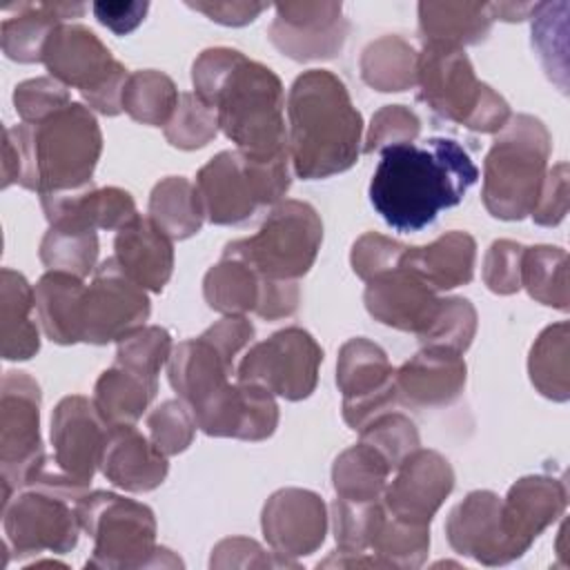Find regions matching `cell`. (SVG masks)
Segmentation results:
<instances>
[{"instance_id":"cell-8","label":"cell","mask_w":570,"mask_h":570,"mask_svg":"<svg viewBox=\"0 0 570 570\" xmlns=\"http://www.w3.org/2000/svg\"><path fill=\"white\" fill-rule=\"evenodd\" d=\"M289 156L252 160L236 149H225L196 174V191L205 218L214 225H238L258 207L276 205L289 189Z\"/></svg>"},{"instance_id":"cell-60","label":"cell","mask_w":570,"mask_h":570,"mask_svg":"<svg viewBox=\"0 0 570 570\" xmlns=\"http://www.w3.org/2000/svg\"><path fill=\"white\" fill-rule=\"evenodd\" d=\"M488 4H490V13L494 20L499 18V20L514 22V20L530 18L537 2H488Z\"/></svg>"},{"instance_id":"cell-57","label":"cell","mask_w":570,"mask_h":570,"mask_svg":"<svg viewBox=\"0 0 570 570\" xmlns=\"http://www.w3.org/2000/svg\"><path fill=\"white\" fill-rule=\"evenodd\" d=\"M301 303V287L298 281H272L263 276L261 298L254 309L265 321H278L292 316Z\"/></svg>"},{"instance_id":"cell-50","label":"cell","mask_w":570,"mask_h":570,"mask_svg":"<svg viewBox=\"0 0 570 570\" xmlns=\"http://www.w3.org/2000/svg\"><path fill=\"white\" fill-rule=\"evenodd\" d=\"M419 131H421V120L410 107L385 105L370 120V127L363 140V151L374 154L394 145L414 142L419 138Z\"/></svg>"},{"instance_id":"cell-37","label":"cell","mask_w":570,"mask_h":570,"mask_svg":"<svg viewBox=\"0 0 570 570\" xmlns=\"http://www.w3.org/2000/svg\"><path fill=\"white\" fill-rule=\"evenodd\" d=\"M263 276L245 261L220 256L203 278V296L214 312L223 316L254 312L261 298Z\"/></svg>"},{"instance_id":"cell-7","label":"cell","mask_w":570,"mask_h":570,"mask_svg":"<svg viewBox=\"0 0 570 570\" xmlns=\"http://www.w3.org/2000/svg\"><path fill=\"white\" fill-rule=\"evenodd\" d=\"M82 530L94 539L87 568L129 570L183 566L167 548L156 546V519L151 508L116 492H87L78 501Z\"/></svg>"},{"instance_id":"cell-29","label":"cell","mask_w":570,"mask_h":570,"mask_svg":"<svg viewBox=\"0 0 570 570\" xmlns=\"http://www.w3.org/2000/svg\"><path fill=\"white\" fill-rule=\"evenodd\" d=\"M4 11H16L7 16L0 27L2 51L16 62H42V49L49 33L85 13L80 2H18L2 7Z\"/></svg>"},{"instance_id":"cell-20","label":"cell","mask_w":570,"mask_h":570,"mask_svg":"<svg viewBox=\"0 0 570 570\" xmlns=\"http://www.w3.org/2000/svg\"><path fill=\"white\" fill-rule=\"evenodd\" d=\"M363 301L374 321L416 336H423L441 305L439 292L401 263L365 281Z\"/></svg>"},{"instance_id":"cell-35","label":"cell","mask_w":570,"mask_h":570,"mask_svg":"<svg viewBox=\"0 0 570 570\" xmlns=\"http://www.w3.org/2000/svg\"><path fill=\"white\" fill-rule=\"evenodd\" d=\"M392 472V465L374 445L358 441L336 456L332 465V483L341 499L374 503L381 501Z\"/></svg>"},{"instance_id":"cell-5","label":"cell","mask_w":570,"mask_h":570,"mask_svg":"<svg viewBox=\"0 0 570 570\" xmlns=\"http://www.w3.org/2000/svg\"><path fill=\"white\" fill-rule=\"evenodd\" d=\"M550 149V131L530 114L510 116L494 134L481 189V200L494 218L521 220L532 214L548 174Z\"/></svg>"},{"instance_id":"cell-11","label":"cell","mask_w":570,"mask_h":570,"mask_svg":"<svg viewBox=\"0 0 570 570\" xmlns=\"http://www.w3.org/2000/svg\"><path fill=\"white\" fill-rule=\"evenodd\" d=\"M78 501L80 497L45 483L24 485L2 510L4 543L16 557L73 550L82 530Z\"/></svg>"},{"instance_id":"cell-12","label":"cell","mask_w":570,"mask_h":570,"mask_svg":"<svg viewBox=\"0 0 570 570\" xmlns=\"http://www.w3.org/2000/svg\"><path fill=\"white\" fill-rule=\"evenodd\" d=\"M323 350L303 327H285L254 343L236 367V381L256 383L287 401L307 399L318 383Z\"/></svg>"},{"instance_id":"cell-52","label":"cell","mask_w":570,"mask_h":570,"mask_svg":"<svg viewBox=\"0 0 570 570\" xmlns=\"http://www.w3.org/2000/svg\"><path fill=\"white\" fill-rule=\"evenodd\" d=\"M523 245L501 238L490 245L483 258V283L490 292L508 296L521 289Z\"/></svg>"},{"instance_id":"cell-34","label":"cell","mask_w":570,"mask_h":570,"mask_svg":"<svg viewBox=\"0 0 570 570\" xmlns=\"http://www.w3.org/2000/svg\"><path fill=\"white\" fill-rule=\"evenodd\" d=\"M367 550L379 568H421L430 550V525L396 519L379 501L370 523Z\"/></svg>"},{"instance_id":"cell-24","label":"cell","mask_w":570,"mask_h":570,"mask_svg":"<svg viewBox=\"0 0 570 570\" xmlns=\"http://www.w3.org/2000/svg\"><path fill=\"white\" fill-rule=\"evenodd\" d=\"M465 379L468 367L463 354L441 345H423V350L394 372L399 403L410 407H443L454 403L465 387Z\"/></svg>"},{"instance_id":"cell-49","label":"cell","mask_w":570,"mask_h":570,"mask_svg":"<svg viewBox=\"0 0 570 570\" xmlns=\"http://www.w3.org/2000/svg\"><path fill=\"white\" fill-rule=\"evenodd\" d=\"M358 434H361V441L374 445L387 459L392 470H396V465L407 454H412L416 448H421L416 425L410 421V416H405L396 410H390V412L376 416Z\"/></svg>"},{"instance_id":"cell-58","label":"cell","mask_w":570,"mask_h":570,"mask_svg":"<svg viewBox=\"0 0 570 570\" xmlns=\"http://www.w3.org/2000/svg\"><path fill=\"white\" fill-rule=\"evenodd\" d=\"M94 16L116 36L131 33L147 16L149 2H94Z\"/></svg>"},{"instance_id":"cell-54","label":"cell","mask_w":570,"mask_h":570,"mask_svg":"<svg viewBox=\"0 0 570 570\" xmlns=\"http://www.w3.org/2000/svg\"><path fill=\"white\" fill-rule=\"evenodd\" d=\"M212 568H269V566H292L296 568V563L281 559L278 554H267L254 539H245V537H229L223 539L214 546L212 550V559H209Z\"/></svg>"},{"instance_id":"cell-40","label":"cell","mask_w":570,"mask_h":570,"mask_svg":"<svg viewBox=\"0 0 570 570\" xmlns=\"http://www.w3.org/2000/svg\"><path fill=\"white\" fill-rule=\"evenodd\" d=\"M568 338H570V325L566 321L548 325L532 343V350L528 356V374L532 385L546 399H552V401H568L570 396Z\"/></svg>"},{"instance_id":"cell-45","label":"cell","mask_w":570,"mask_h":570,"mask_svg":"<svg viewBox=\"0 0 570 570\" xmlns=\"http://www.w3.org/2000/svg\"><path fill=\"white\" fill-rule=\"evenodd\" d=\"M163 131L167 142L178 149H200L218 134L216 109L203 102L194 91H185L180 94L178 105Z\"/></svg>"},{"instance_id":"cell-53","label":"cell","mask_w":570,"mask_h":570,"mask_svg":"<svg viewBox=\"0 0 570 570\" xmlns=\"http://www.w3.org/2000/svg\"><path fill=\"white\" fill-rule=\"evenodd\" d=\"M403 252H405L403 243L376 232H367L352 245L350 263L358 278L370 281L372 276L396 267L401 263Z\"/></svg>"},{"instance_id":"cell-41","label":"cell","mask_w":570,"mask_h":570,"mask_svg":"<svg viewBox=\"0 0 570 570\" xmlns=\"http://www.w3.org/2000/svg\"><path fill=\"white\" fill-rule=\"evenodd\" d=\"M521 287L541 305L568 309V254L561 247L534 245L521 256Z\"/></svg>"},{"instance_id":"cell-46","label":"cell","mask_w":570,"mask_h":570,"mask_svg":"<svg viewBox=\"0 0 570 570\" xmlns=\"http://www.w3.org/2000/svg\"><path fill=\"white\" fill-rule=\"evenodd\" d=\"M566 11L568 2H537L532 18V47L550 78L561 73L566 85Z\"/></svg>"},{"instance_id":"cell-2","label":"cell","mask_w":570,"mask_h":570,"mask_svg":"<svg viewBox=\"0 0 570 570\" xmlns=\"http://www.w3.org/2000/svg\"><path fill=\"white\" fill-rule=\"evenodd\" d=\"M476 180L479 167L456 140L403 142L381 151L370 180V203L392 229L410 234L459 205Z\"/></svg>"},{"instance_id":"cell-32","label":"cell","mask_w":570,"mask_h":570,"mask_svg":"<svg viewBox=\"0 0 570 570\" xmlns=\"http://www.w3.org/2000/svg\"><path fill=\"white\" fill-rule=\"evenodd\" d=\"M36 298L29 281L4 267L0 274V338L2 358L27 361L40 350V334L33 321Z\"/></svg>"},{"instance_id":"cell-30","label":"cell","mask_w":570,"mask_h":570,"mask_svg":"<svg viewBox=\"0 0 570 570\" xmlns=\"http://www.w3.org/2000/svg\"><path fill=\"white\" fill-rule=\"evenodd\" d=\"M476 243L468 232H445L423 247H405L401 265L419 274L436 292L468 285L474 276Z\"/></svg>"},{"instance_id":"cell-21","label":"cell","mask_w":570,"mask_h":570,"mask_svg":"<svg viewBox=\"0 0 570 570\" xmlns=\"http://www.w3.org/2000/svg\"><path fill=\"white\" fill-rule=\"evenodd\" d=\"M568 490L561 479L530 474L514 481L501 499V525L512 559L523 557L534 539L566 510Z\"/></svg>"},{"instance_id":"cell-9","label":"cell","mask_w":570,"mask_h":570,"mask_svg":"<svg viewBox=\"0 0 570 570\" xmlns=\"http://www.w3.org/2000/svg\"><path fill=\"white\" fill-rule=\"evenodd\" d=\"M323 243V220L305 200H281L247 238L225 245L223 256L240 258L272 281H298L305 276Z\"/></svg>"},{"instance_id":"cell-18","label":"cell","mask_w":570,"mask_h":570,"mask_svg":"<svg viewBox=\"0 0 570 570\" xmlns=\"http://www.w3.org/2000/svg\"><path fill=\"white\" fill-rule=\"evenodd\" d=\"M261 528L272 552L296 563L298 557H307L323 546L327 508L312 490L283 488L265 501Z\"/></svg>"},{"instance_id":"cell-59","label":"cell","mask_w":570,"mask_h":570,"mask_svg":"<svg viewBox=\"0 0 570 570\" xmlns=\"http://www.w3.org/2000/svg\"><path fill=\"white\" fill-rule=\"evenodd\" d=\"M194 11L205 13L209 20L227 24V27H243L256 20L265 9L267 2H187Z\"/></svg>"},{"instance_id":"cell-4","label":"cell","mask_w":570,"mask_h":570,"mask_svg":"<svg viewBox=\"0 0 570 570\" xmlns=\"http://www.w3.org/2000/svg\"><path fill=\"white\" fill-rule=\"evenodd\" d=\"M363 149V116L327 69L303 71L287 94V151L303 180L347 171Z\"/></svg>"},{"instance_id":"cell-28","label":"cell","mask_w":570,"mask_h":570,"mask_svg":"<svg viewBox=\"0 0 570 570\" xmlns=\"http://www.w3.org/2000/svg\"><path fill=\"white\" fill-rule=\"evenodd\" d=\"M114 258L147 292H163L174 272V240L149 216H136L116 232Z\"/></svg>"},{"instance_id":"cell-55","label":"cell","mask_w":570,"mask_h":570,"mask_svg":"<svg viewBox=\"0 0 570 570\" xmlns=\"http://www.w3.org/2000/svg\"><path fill=\"white\" fill-rule=\"evenodd\" d=\"M568 214V165L557 163L543 178L539 200L532 209V220L543 227L559 225Z\"/></svg>"},{"instance_id":"cell-48","label":"cell","mask_w":570,"mask_h":570,"mask_svg":"<svg viewBox=\"0 0 570 570\" xmlns=\"http://www.w3.org/2000/svg\"><path fill=\"white\" fill-rule=\"evenodd\" d=\"M196 419L185 401L169 399L147 414L151 443L167 456L185 452L196 434Z\"/></svg>"},{"instance_id":"cell-13","label":"cell","mask_w":570,"mask_h":570,"mask_svg":"<svg viewBox=\"0 0 570 570\" xmlns=\"http://www.w3.org/2000/svg\"><path fill=\"white\" fill-rule=\"evenodd\" d=\"M47 461L40 439V385L20 370H9L0 385V463L2 479L16 490Z\"/></svg>"},{"instance_id":"cell-15","label":"cell","mask_w":570,"mask_h":570,"mask_svg":"<svg viewBox=\"0 0 570 570\" xmlns=\"http://www.w3.org/2000/svg\"><path fill=\"white\" fill-rule=\"evenodd\" d=\"M147 289L134 283L114 256L102 261L82 298V343L107 345L120 341L149 318Z\"/></svg>"},{"instance_id":"cell-19","label":"cell","mask_w":570,"mask_h":570,"mask_svg":"<svg viewBox=\"0 0 570 570\" xmlns=\"http://www.w3.org/2000/svg\"><path fill=\"white\" fill-rule=\"evenodd\" d=\"M109 425L94 401L80 394L65 396L51 414L53 463L80 483H91L100 468Z\"/></svg>"},{"instance_id":"cell-33","label":"cell","mask_w":570,"mask_h":570,"mask_svg":"<svg viewBox=\"0 0 570 570\" xmlns=\"http://www.w3.org/2000/svg\"><path fill=\"white\" fill-rule=\"evenodd\" d=\"M492 22L488 2H419L423 42H443L463 49L483 40Z\"/></svg>"},{"instance_id":"cell-10","label":"cell","mask_w":570,"mask_h":570,"mask_svg":"<svg viewBox=\"0 0 570 570\" xmlns=\"http://www.w3.org/2000/svg\"><path fill=\"white\" fill-rule=\"evenodd\" d=\"M51 78L80 91L85 105L102 116L122 111V89L129 71L111 56L102 40L82 24H58L42 49Z\"/></svg>"},{"instance_id":"cell-47","label":"cell","mask_w":570,"mask_h":570,"mask_svg":"<svg viewBox=\"0 0 570 570\" xmlns=\"http://www.w3.org/2000/svg\"><path fill=\"white\" fill-rule=\"evenodd\" d=\"M476 309L468 298H441L430 327L419 336L423 345H441L463 354L476 334Z\"/></svg>"},{"instance_id":"cell-31","label":"cell","mask_w":570,"mask_h":570,"mask_svg":"<svg viewBox=\"0 0 570 570\" xmlns=\"http://www.w3.org/2000/svg\"><path fill=\"white\" fill-rule=\"evenodd\" d=\"M85 281L67 272H47L33 287L36 314L42 332L58 345L82 341Z\"/></svg>"},{"instance_id":"cell-16","label":"cell","mask_w":570,"mask_h":570,"mask_svg":"<svg viewBox=\"0 0 570 570\" xmlns=\"http://www.w3.org/2000/svg\"><path fill=\"white\" fill-rule=\"evenodd\" d=\"M274 11L269 42L283 56L305 62L334 58L343 49L350 22L343 18L341 2H278Z\"/></svg>"},{"instance_id":"cell-6","label":"cell","mask_w":570,"mask_h":570,"mask_svg":"<svg viewBox=\"0 0 570 570\" xmlns=\"http://www.w3.org/2000/svg\"><path fill=\"white\" fill-rule=\"evenodd\" d=\"M416 85L421 102L470 131L497 134L512 116L503 96L476 78L461 47L423 42L416 53Z\"/></svg>"},{"instance_id":"cell-56","label":"cell","mask_w":570,"mask_h":570,"mask_svg":"<svg viewBox=\"0 0 570 570\" xmlns=\"http://www.w3.org/2000/svg\"><path fill=\"white\" fill-rule=\"evenodd\" d=\"M203 336L234 365L238 352L252 343L254 338V325L245 314H229L223 316L218 323L207 327Z\"/></svg>"},{"instance_id":"cell-36","label":"cell","mask_w":570,"mask_h":570,"mask_svg":"<svg viewBox=\"0 0 570 570\" xmlns=\"http://www.w3.org/2000/svg\"><path fill=\"white\" fill-rule=\"evenodd\" d=\"M149 218L171 240H185L200 232L205 212L196 185L183 176H167L154 185Z\"/></svg>"},{"instance_id":"cell-25","label":"cell","mask_w":570,"mask_h":570,"mask_svg":"<svg viewBox=\"0 0 570 570\" xmlns=\"http://www.w3.org/2000/svg\"><path fill=\"white\" fill-rule=\"evenodd\" d=\"M100 472L109 483L125 492H149L158 488L169 472L167 454H163L149 436L134 428V423L109 425Z\"/></svg>"},{"instance_id":"cell-3","label":"cell","mask_w":570,"mask_h":570,"mask_svg":"<svg viewBox=\"0 0 570 570\" xmlns=\"http://www.w3.org/2000/svg\"><path fill=\"white\" fill-rule=\"evenodd\" d=\"M102 154V131L94 111L71 102L42 122L4 129L2 189L18 183L45 194L73 191L91 185Z\"/></svg>"},{"instance_id":"cell-1","label":"cell","mask_w":570,"mask_h":570,"mask_svg":"<svg viewBox=\"0 0 570 570\" xmlns=\"http://www.w3.org/2000/svg\"><path fill=\"white\" fill-rule=\"evenodd\" d=\"M194 94L216 109L218 129L245 158L289 156L281 78L229 47L205 49L191 65Z\"/></svg>"},{"instance_id":"cell-42","label":"cell","mask_w":570,"mask_h":570,"mask_svg":"<svg viewBox=\"0 0 570 570\" xmlns=\"http://www.w3.org/2000/svg\"><path fill=\"white\" fill-rule=\"evenodd\" d=\"M178 89L174 80L156 69H140L129 73L122 89V111L140 125L165 127L178 105Z\"/></svg>"},{"instance_id":"cell-22","label":"cell","mask_w":570,"mask_h":570,"mask_svg":"<svg viewBox=\"0 0 570 570\" xmlns=\"http://www.w3.org/2000/svg\"><path fill=\"white\" fill-rule=\"evenodd\" d=\"M196 425L209 436L265 441L278 425V405L269 390L256 383H232L205 410L194 414Z\"/></svg>"},{"instance_id":"cell-14","label":"cell","mask_w":570,"mask_h":570,"mask_svg":"<svg viewBox=\"0 0 570 570\" xmlns=\"http://www.w3.org/2000/svg\"><path fill=\"white\" fill-rule=\"evenodd\" d=\"M394 372L385 350L370 338L356 336L341 345L336 385L343 394V421L354 432L399 405Z\"/></svg>"},{"instance_id":"cell-38","label":"cell","mask_w":570,"mask_h":570,"mask_svg":"<svg viewBox=\"0 0 570 570\" xmlns=\"http://www.w3.org/2000/svg\"><path fill=\"white\" fill-rule=\"evenodd\" d=\"M158 385L138 374L114 365L105 370L94 385V405L107 425L136 423L156 399Z\"/></svg>"},{"instance_id":"cell-17","label":"cell","mask_w":570,"mask_h":570,"mask_svg":"<svg viewBox=\"0 0 570 570\" xmlns=\"http://www.w3.org/2000/svg\"><path fill=\"white\" fill-rule=\"evenodd\" d=\"M454 490V470L436 450L416 448L394 470L381 497L383 508L403 521L430 525L436 510Z\"/></svg>"},{"instance_id":"cell-44","label":"cell","mask_w":570,"mask_h":570,"mask_svg":"<svg viewBox=\"0 0 570 570\" xmlns=\"http://www.w3.org/2000/svg\"><path fill=\"white\" fill-rule=\"evenodd\" d=\"M174 350L171 334L160 325H142L118 341L116 365L158 385V374Z\"/></svg>"},{"instance_id":"cell-39","label":"cell","mask_w":570,"mask_h":570,"mask_svg":"<svg viewBox=\"0 0 570 570\" xmlns=\"http://www.w3.org/2000/svg\"><path fill=\"white\" fill-rule=\"evenodd\" d=\"M361 78L376 91H405L416 85V51L401 36H381L361 53Z\"/></svg>"},{"instance_id":"cell-43","label":"cell","mask_w":570,"mask_h":570,"mask_svg":"<svg viewBox=\"0 0 570 570\" xmlns=\"http://www.w3.org/2000/svg\"><path fill=\"white\" fill-rule=\"evenodd\" d=\"M38 256L49 272H67L87 278L96 272L98 236L89 229L49 225L40 240Z\"/></svg>"},{"instance_id":"cell-23","label":"cell","mask_w":570,"mask_h":570,"mask_svg":"<svg viewBox=\"0 0 570 570\" xmlns=\"http://www.w3.org/2000/svg\"><path fill=\"white\" fill-rule=\"evenodd\" d=\"M445 537L456 554L470 557L483 566H505L514 561L503 537L501 497L490 490H474L450 510Z\"/></svg>"},{"instance_id":"cell-27","label":"cell","mask_w":570,"mask_h":570,"mask_svg":"<svg viewBox=\"0 0 570 570\" xmlns=\"http://www.w3.org/2000/svg\"><path fill=\"white\" fill-rule=\"evenodd\" d=\"M236 367L200 334L178 343L167 361V376L180 401L187 403L191 414L207 407L223 394Z\"/></svg>"},{"instance_id":"cell-26","label":"cell","mask_w":570,"mask_h":570,"mask_svg":"<svg viewBox=\"0 0 570 570\" xmlns=\"http://www.w3.org/2000/svg\"><path fill=\"white\" fill-rule=\"evenodd\" d=\"M42 212L53 227L69 229H107L118 232L138 216L129 191L120 187L87 185L73 191H56L40 196Z\"/></svg>"},{"instance_id":"cell-51","label":"cell","mask_w":570,"mask_h":570,"mask_svg":"<svg viewBox=\"0 0 570 570\" xmlns=\"http://www.w3.org/2000/svg\"><path fill=\"white\" fill-rule=\"evenodd\" d=\"M13 105L22 122H42L56 111L71 105L69 89L51 76L24 80L13 91Z\"/></svg>"}]
</instances>
